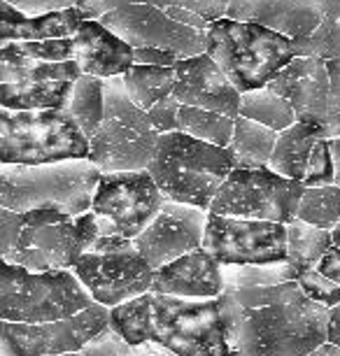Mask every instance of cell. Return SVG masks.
<instances>
[{
  "instance_id": "17",
  "label": "cell",
  "mask_w": 340,
  "mask_h": 356,
  "mask_svg": "<svg viewBox=\"0 0 340 356\" xmlns=\"http://www.w3.org/2000/svg\"><path fill=\"white\" fill-rule=\"evenodd\" d=\"M277 96H282L296 114V122L329 126L331 122V77L324 58L294 56L284 68H280L268 84Z\"/></svg>"
},
{
  "instance_id": "8",
  "label": "cell",
  "mask_w": 340,
  "mask_h": 356,
  "mask_svg": "<svg viewBox=\"0 0 340 356\" xmlns=\"http://www.w3.org/2000/svg\"><path fill=\"white\" fill-rule=\"evenodd\" d=\"M89 138L65 110L0 107V163L86 159Z\"/></svg>"
},
{
  "instance_id": "27",
  "label": "cell",
  "mask_w": 340,
  "mask_h": 356,
  "mask_svg": "<svg viewBox=\"0 0 340 356\" xmlns=\"http://www.w3.org/2000/svg\"><path fill=\"white\" fill-rule=\"evenodd\" d=\"M124 89L140 110L147 112L156 100L170 96L175 86V68L172 65H138L133 63L122 75Z\"/></svg>"
},
{
  "instance_id": "35",
  "label": "cell",
  "mask_w": 340,
  "mask_h": 356,
  "mask_svg": "<svg viewBox=\"0 0 340 356\" xmlns=\"http://www.w3.org/2000/svg\"><path fill=\"white\" fill-rule=\"evenodd\" d=\"M296 282H298V286H301V291L308 296L310 300L324 305L326 310L340 303V284L333 282L331 277H326L324 273H319L317 268H310V270L301 273Z\"/></svg>"
},
{
  "instance_id": "32",
  "label": "cell",
  "mask_w": 340,
  "mask_h": 356,
  "mask_svg": "<svg viewBox=\"0 0 340 356\" xmlns=\"http://www.w3.org/2000/svg\"><path fill=\"white\" fill-rule=\"evenodd\" d=\"M296 219L310 226L333 231L340 224V186H305L301 200H298Z\"/></svg>"
},
{
  "instance_id": "47",
  "label": "cell",
  "mask_w": 340,
  "mask_h": 356,
  "mask_svg": "<svg viewBox=\"0 0 340 356\" xmlns=\"http://www.w3.org/2000/svg\"><path fill=\"white\" fill-rule=\"evenodd\" d=\"M331 156H333V184L340 186V138H329Z\"/></svg>"
},
{
  "instance_id": "5",
  "label": "cell",
  "mask_w": 340,
  "mask_h": 356,
  "mask_svg": "<svg viewBox=\"0 0 340 356\" xmlns=\"http://www.w3.org/2000/svg\"><path fill=\"white\" fill-rule=\"evenodd\" d=\"M205 54L215 61L238 93L261 89L294 58L286 35L252 22L219 17L205 29Z\"/></svg>"
},
{
  "instance_id": "21",
  "label": "cell",
  "mask_w": 340,
  "mask_h": 356,
  "mask_svg": "<svg viewBox=\"0 0 340 356\" xmlns=\"http://www.w3.org/2000/svg\"><path fill=\"white\" fill-rule=\"evenodd\" d=\"M224 17L266 26L289 40H303L319 26L322 0H229Z\"/></svg>"
},
{
  "instance_id": "26",
  "label": "cell",
  "mask_w": 340,
  "mask_h": 356,
  "mask_svg": "<svg viewBox=\"0 0 340 356\" xmlns=\"http://www.w3.org/2000/svg\"><path fill=\"white\" fill-rule=\"evenodd\" d=\"M331 245H333L331 231H324V228L310 226L301 219H294L286 224L284 261L301 275L305 270H310V268H317V264L322 261V257Z\"/></svg>"
},
{
  "instance_id": "50",
  "label": "cell",
  "mask_w": 340,
  "mask_h": 356,
  "mask_svg": "<svg viewBox=\"0 0 340 356\" xmlns=\"http://www.w3.org/2000/svg\"><path fill=\"white\" fill-rule=\"evenodd\" d=\"M331 235H333V245H338V247H340V224H338L336 228H333Z\"/></svg>"
},
{
  "instance_id": "37",
  "label": "cell",
  "mask_w": 340,
  "mask_h": 356,
  "mask_svg": "<svg viewBox=\"0 0 340 356\" xmlns=\"http://www.w3.org/2000/svg\"><path fill=\"white\" fill-rule=\"evenodd\" d=\"M131 347L122 335L108 328L105 333L96 335L91 342H86L84 347L75 349V352H65L58 356H129Z\"/></svg>"
},
{
  "instance_id": "22",
  "label": "cell",
  "mask_w": 340,
  "mask_h": 356,
  "mask_svg": "<svg viewBox=\"0 0 340 356\" xmlns=\"http://www.w3.org/2000/svg\"><path fill=\"white\" fill-rule=\"evenodd\" d=\"M224 289L222 266L205 250H191L154 270L149 291L179 298H217Z\"/></svg>"
},
{
  "instance_id": "34",
  "label": "cell",
  "mask_w": 340,
  "mask_h": 356,
  "mask_svg": "<svg viewBox=\"0 0 340 356\" xmlns=\"http://www.w3.org/2000/svg\"><path fill=\"white\" fill-rule=\"evenodd\" d=\"M0 257L33 270L29 231H26L22 212H12L5 210V207H0Z\"/></svg>"
},
{
  "instance_id": "40",
  "label": "cell",
  "mask_w": 340,
  "mask_h": 356,
  "mask_svg": "<svg viewBox=\"0 0 340 356\" xmlns=\"http://www.w3.org/2000/svg\"><path fill=\"white\" fill-rule=\"evenodd\" d=\"M5 3L12 5V8L19 10L26 17H38V15H47V12L75 8L77 0H5Z\"/></svg>"
},
{
  "instance_id": "3",
  "label": "cell",
  "mask_w": 340,
  "mask_h": 356,
  "mask_svg": "<svg viewBox=\"0 0 340 356\" xmlns=\"http://www.w3.org/2000/svg\"><path fill=\"white\" fill-rule=\"evenodd\" d=\"M236 161L229 147H217L182 131L159 133L147 170L165 200L208 212Z\"/></svg>"
},
{
  "instance_id": "41",
  "label": "cell",
  "mask_w": 340,
  "mask_h": 356,
  "mask_svg": "<svg viewBox=\"0 0 340 356\" xmlns=\"http://www.w3.org/2000/svg\"><path fill=\"white\" fill-rule=\"evenodd\" d=\"M177 56L159 47H133V63L138 65H175Z\"/></svg>"
},
{
  "instance_id": "39",
  "label": "cell",
  "mask_w": 340,
  "mask_h": 356,
  "mask_svg": "<svg viewBox=\"0 0 340 356\" xmlns=\"http://www.w3.org/2000/svg\"><path fill=\"white\" fill-rule=\"evenodd\" d=\"M177 110H179V103L172 96L156 100V103L147 110V119H149L152 129L156 133L177 131Z\"/></svg>"
},
{
  "instance_id": "14",
  "label": "cell",
  "mask_w": 340,
  "mask_h": 356,
  "mask_svg": "<svg viewBox=\"0 0 340 356\" xmlns=\"http://www.w3.org/2000/svg\"><path fill=\"white\" fill-rule=\"evenodd\" d=\"M98 22L131 47H159L177 58L205 51V31L175 22L159 5L126 3L101 15Z\"/></svg>"
},
{
  "instance_id": "9",
  "label": "cell",
  "mask_w": 340,
  "mask_h": 356,
  "mask_svg": "<svg viewBox=\"0 0 340 356\" xmlns=\"http://www.w3.org/2000/svg\"><path fill=\"white\" fill-rule=\"evenodd\" d=\"M70 270L91 298L105 307L122 305L149 291L154 280V268H149L136 243L124 235H98L91 250L84 252Z\"/></svg>"
},
{
  "instance_id": "11",
  "label": "cell",
  "mask_w": 340,
  "mask_h": 356,
  "mask_svg": "<svg viewBox=\"0 0 340 356\" xmlns=\"http://www.w3.org/2000/svg\"><path fill=\"white\" fill-rule=\"evenodd\" d=\"M152 175L145 170L101 172L89 210L98 217L101 235H124L136 240L163 205Z\"/></svg>"
},
{
  "instance_id": "31",
  "label": "cell",
  "mask_w": 340,
  "mask_h": 356,
  "mask_svg": "<svg viewBox=\"0 0 340 356\" xmlns=\"http://www.w3.org/2000/svg\"><path fill=\"white\" fill-rule=\"evenodd\" d=\"M177 131H182L191 138L203 140V143L226 147L233 133V117H226V114H219L212 110H203V107L179 105Z\"/></svg>"
},
{
  "instance_id": "10",
  "label": "cell",
  "mask_w": 340,
  "mask_h": 356,
  "mask_svg": "<svg viewBox=\"0 0 340 356\" xmlns=\"http://www.w3.org/2000/svg\"><path fill=\"white\" fill-rule=\"evenodd\" d=\"M303 182L266 168H233L210 203L212 214L289 224L296 219Z\"/></svg>"
},
{
  "instance_id": "1",
  "label": "cell",
  "mask_w": 340,
  "mask_h": 356,
  "mask_svg": "<svg viewBox=\"0 0 340 356\" xmlns=\"http://www.w3.org/2000/svg\"><path fill=\"white\" fill-rule=\"evenodd\" d=\"M229 356H308L326 342L329 310L310 300L296 280L231 286L217 296Z\"/></svg>"
},
{
  "instance_id": "24",
  "label": "cell",
  "mask_w": 340,
  "mask_h": 356,
  "mask_svg": "<svg viewBox=\"0 0 340 356\" xmlns=\"http://www.w3.org/2000/svg\"><path fill=\"white\" fill-rule=\"evenodd\" d=\"M84 19V12L79 8L47 12L38 17H26L19 10L0 12V47L12 42H33V40L70 38Z\"/></svg>"
},
{
  "instance_id": "33",
  "label": "cell",
  "mask_w": 340,
  "mask_h": 356,
  "mask_svg": "<svg viewBox=\"0 0 340 356\" xmlns=\"http://www.w3.org/2000/svg\"><path fill=\"white\" fill-rule=\"evenodd\" d=\"M126 3H149V5H159V8H165V5H179V8H189L193 12H198L203 19H219L224 17L226 12V3L229 0H77L75 8L84 12L86 19H98L105 12L119 8V5Z\"/></svg>"
},
{
  "instance_id": "18",
  "label": "cell",
  "mask_w": 340,
  "mask_h": 356,
  "mask_svg": "<svg viewBox=\"0 0 340 356\" xmlns=\"http://www.w3.org/2000/svg\"><path fill=\"white\" fill-rule=\"evenodd\" d=\"M26 231H29V250L33 254V270H70L72 264L84 252H89L101 235L98 217L91 210L54 224H26Z\"/></svg>"
},
{
  "instance_id": "6",
  "label": "cell",
  "mask_w": 340,
  "mask_h": 356,
  "mask_svg": "<svg viewBox=\"0 0 340 356\" xmlns=\"http://www.w3.org/2000/svg\"><path fill=\"white\" fill-rule=\"evenodd\" d=\"M103 119L89 138L86 159L101 172L147 168L159 138L147 112L129 98L122 77L103 79Z\"/></svg>"
},
{
  "instance_id": "15",
  "label": "cell",
  "mask_w": 340,
  "mask_h": 356,
  "mask_svg": "<svg viewBox=\"0 0 340 356\" xmlns=\"http://www.w3.org/2000/svg\"><path fill=\"white\" fill-rule=\"evenodd\" d=\"M268 168L303 186L333 184V156L324 126L294 122L277 133Z\"/></svg>"
},
{
  "instance_id": "7",
  "label": "cell",
  "mask_w": 340,
  "mask_h": 356,
  "mask_svg": "<svg viewBox=\"0 0 340 356\" xmlns=\"http://www.w3.org/2000/svg\"><path fill=\"white\" fill-rule=\"evenodd\" d=\"M93 303L72 270H31L0 257V319L51 321Z\"/></svg>"
},
{
  "instance_id": "2",
  "label": "cell",
  "mask_w": 340,
  "mask_h": 356,
  "mask_svg": "<svg viewBox=\"0 0 340 356\" xmlns=\"http://www.w3.org/2000/svg\"><path fill=\"white\" fill-rule=\"evenodd\" d=\"M110 328L129 347L152 342L175 356H229L217 298H179L145 291L110 307Z\"/></svg>"
},
{
  "instance_id": "25",
  "label": "cell",
  "mask_w": 340,
  "mask_h": 356,
  "mask_svg": "<svg viewBox=\"0 0 340 356\" xmlns=\"http://www.w3.org/2000/svg\"><path fill=\"white\" fill-rule=\"evenodd\" d=\"M277 131L252 122L248 117L233 119V133L229 140V152L236 168H266L275 147Z\"/></svg>"
},
{
  "instance_id": "38",
  "label": "cell",
  "mask_w": 340,
  "mask_h": 356,
  "mask_svg": "<svg viewBox=\"0 0 340 356\" xmlns=\"http://www.w3.org/2000/svg\"><path fill=\"white\" fill-rule=\"evenodd\" d=\"M33 58L22 54L17 42L0 47V84L3 82H19L22 77L29 75L33 68Z\"/></svg>"
},
{
  "instance_id": "16",
  "label": "cell",
  "mask_w": 340,
  "mask_h": 356,
  "mask_svg": "<svg viewBox=\"0 0 340 356\" xmlns=\"http://www.w3.org/2000/svg\"><path fill=\"white\" fill-rule=\"evenodd\" d=\"M205 219H208V212L198 210V207L163 200L156 217L133 243H136L140 257L156 270V268L170 264L172 259L201 247Z\"/></svg>"
},
{
  "instance_id": "42",
  "label": "cell",
  "mask_w": 340,
  "mask_h": 356,
  "mask_svg": "<svg viewBox=\"0 0 340 356\" xmlns=\"http://www.w3.org/2000/svg\"><path fill=\"white\" fill-rule=\"evenodd\" d=\"M165 15L172 17L175 22L184 24V26H191V29H198V31H205L208 29V19H203L198 12H193L189 8H179V5H165Z\"/></svg>"
},
{
  "instance_id": "30",
  "label": "cell",
  "mask_w": 340,
  "mask_h": 356,
  "mask_svg": "<svg viewBox=\"0 0 340 356\" xmlns=\"http://www.w3.org/2000/svg\"><path fill=\"white\" fill-rule=\"evenodd\" d=\"M294 56L336 58L340 56V0H322V19L315 33L303 40H291Z\"/></svg>"
},
{
  "instance_id": "28",
  "label": "cell",
  "mask_w": 340,
  "mask_h": 356,
  "mask_svg": "<svg viewBox=\"0 0 340 356\" xmlns=\"http://www.w3.org/2000/svg\"><path fill=\"white\" fill-rule=\"evenodd\" d=\"M103 107H105V98H103V79L93 77V75H79L72 84V91L68 100H65L63 110L70 114L72 122H75L86 138L93 136V131L98 129L103 119Z\"/></svg>"
},
{
  "instance_id": "36",
  "label": "cell",
  "mask_w": 340,
  "mask_h": 356,
  "mask_svg": "<svg viewBox=\"0 0 340 356\" xmlns=\"http://www.w3.org/2000/svg\"><path fill=\"white\" fill-rule=\"evenodd\" d=\"M22 54L33 61H72V38H49L33 40V42H17Z\"/></svg>"
},
{
  "instance_id": "19",
  "label": "cell",
  "mask_w": 340,
  "mask_h": 356,
  "mask_svg": "<svg viewBox=\"0 0 340 356\" xmlns=\"http://www.w3.org/2000/svg\"><path fill=\"white\" fill-rule=\"evenodd\" d=\"M172 68H175V86L170 96L179 105L203 107L233 119L238 117L240 93L205 51L189 58H177Z\"/></svg>"
},
{
  "instance_id": "20",
  "label": "cell",
  "mask_w": 340,
  "mask_h": 356,
  "mask_svg": "<svg viewBox=\"0 0 340 356\" xmlns=\"http://www.w3.org/2000/svg\"><path fill=\"white\" fill-rule=\"evenodd\" d=\"M82 75L75 61H35L19 82L0 84V107L8 110H63L72 84Z\"/></svg>"
},
{
  "instance_id": "4",
  "label": "cell",
  "mask_w": 340,
  "mask_h": 356,
  "mask_svg": "<svg viewBox=\"0 0 340 356\" xmlns=\"http://www.w3.org/2000/svg\"><path fill=\"white\" fill-rule=\"evenodd\" d=\"M98 177L101 170L89 159L0 163V207L12 212L58 207L75 217L91 207Z\"/></svg>"
},
{
  "instance_id": "48",
  "label": "cell",
  "mask_w": 340,
  "mask_h": 356,
  "mask_svg": "<svg viewBox=\"0 0 340 356\" xmlns=\"http://www.w3.org/2000/svg\"><path fill=\"white\" fill-rule=\"evenodd\" d=\"M308 356H340V347L324 342V345H319L315 352H310Z\"/></svg>"
},
{
  "instance_id": "23",
  "label": "cell",
  "mask_w": 340,
  "mask_h": 356,
  "mask_svg": "<svg viewBox=\"0 0 340 356\" xmlns=\"http://www.w3.org/2000/svg\"><path fill=\"white\" fill-rule=\"evenodd\" d=\"M72 61L84 75L122 77L133 65V47L115 35L98 19H84L72 33Z\"/></svg>"
},
{
  "instance_id": "51",
  "label": "cell",
  "mask_w": 340,
  "mask_h": 356,
  "mask_svg": "<svg viewBox=\"0 0 340 356\" xmlns=\"http://www.w3.org/2000/svg\"><path fill=\"white\" fill-rule=\"evenodd\" d=\"M12 10H15L12 5H8L5 0H0V12H12Z\"/></svg>"
},
{
  "instance_id": "44",
  "label": "cell",
  "mask_w": 340,
  "mask_h": 356,
  "mask_svg": "<svg viewBox=\"0 0 340 356\" xmlns=\"http://www.w3.org/2000/svg\"><path fill=\"white\" fill-rule=\"evenodd\" d=\"M326 68H329V77H331V114H338L340 112V56L329 58Z\"/></svg>"
},
{
  "instance_id": "45",
  "label": "cell",
  "mask_w": 340,
  "mask_h": 356,
  "mask_svg": "<svg viewBox=\"0 0 340 356\" xmlns=\"http://www.w3.org/2000/svg\"><path fill=\"white\" fill-rule=\"evenodd\" d=\"M326 342L340 347V303L329 307V319H326Z\"/></svg>"
},
{
  "instance_id": "46",
  "label": "cell",
  "mask_w": 340,
  "mask_h": 356,
  "mask_svg": "<svg viewBox=\"0 0 340 356\" xmlns=\"http://www.w3.org/2000/svg\"><path fill=\"white\" fill-rule=\"evenodd\" d=\"M129 356H175V354H170L168 349H163V347H159V345H152V342H145V345L131 347Z\"/></svg>"
},
{
  "instance_id": "49",
  "label": "cell",
  "mask_w": 340,
  "mask_h": 356,
  "mask_svg": "<svg viewBox=\"0 0 340 356\" xmlns=\"http://www.w3.org/2000/svg\"><path fill=\"white\" fill-rule=\"evenodd\" d=\"M326 133H329V138H340V112L331 117L329 126H326Z\"/></svg>"
},
{
  "instance_id": "12",
  "label": "cell",
  "mask_w": 340,
  "mask_h": 356,
  "mask_svg": "<svg viewBox=\"0 0 340 356\" xmlns=\"http://www.w3.org/2000/svg\"><path fill=\"white\" fill-rule=\"evenodd\" d=\"M110 328V307L93 303L51 321L0 319V356H58L84 347Z\"/></svg>"
},
{
  "instance_id": "43",
  "label": "cell",
  "mask_w": 340,
  "mask_h": 356,
  "mask_svg": "<svg viewBox=\"0 0 340 356\" xmlns=\"http://www.w3.org/2000/svg\"><path fill=\"white\" fill-rule=\"evenodd\" d=\"M317 270L324 273L326 277H331L333 282L340 284V247L338 245H331L326 254L322 257V261L317 264Z\"/></svg>"
},
{
  "instance_id": "29",
  "label": "cell",
  "mask_w": 340,
  "mask_h": 356,
  "mask_svg": "<svg viewBox=\"0 0 340 356\" xmlns=\"http://www.w3.org/2000/svg\"><path fill=\"white\" fill-rule=\"evenodd\" d=\"M238 117H248L252 122L268 126V129L277 133L296 122V114L291 110V105L282 96H277L273 89H268V86L240 93Z\"/></svg>"
},
{
  "instance_id": "13",
  "label": "cell",
  "mask_w": 340,
  "mask_h": 356,
  "mask_svg": "<svg viewBox=\"0 0 340 356\" xmlns=\"http://www.w3.org/2000/svg\"><path fill=\"white\" fill-rule=\"evenodd\" d=\"M286 224L208 212L201 250L219 266L277 264L286 257Z\"/></svg>"
}]
</instances>
